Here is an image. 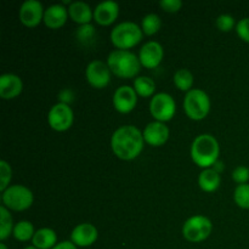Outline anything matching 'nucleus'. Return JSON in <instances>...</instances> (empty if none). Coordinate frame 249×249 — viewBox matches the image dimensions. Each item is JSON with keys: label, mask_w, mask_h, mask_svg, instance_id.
Segmentation results:
<instances>
[{"label": "nucleus", "mask_w": 249, "mask_h": 249, "mask_svg": "<svg viewBox=\"0 0 249 249\" xmlns=\"http://www.w3.org/2000/svg\"><path fill=\"white\" fill-rule=\"evenodd\" d=\"M143 142L142 133L134 125L121 126L111 138L112 151L119 160H133L140 156Z\"/></svg>", "instance_id": "1"}, {"label": "nucleus", "mask_w": 249, "mask_h": 249, "mask_svg": "<svg viewBox=\"0 0 249 249\" xmlns=\"http://www.w3.org/2000/svg\"><path fill=\"white\" fill-rule=\"evenodd\" d=\"M219 142L211 134H202L194 140L191 146V158L198 167L208 169L218 162Z\"/></svg>", "instance_id": "2"}, {"label": "nucleus", "mask_w": 249, "mask_h": 249, "mask_svg": "<svg viewBox=\"0 0 249 249\" xmlns=\"http://www.w3.org/2000/svg\"><path fill=\"white\" fill-rule=\"evenodd\" d=\"M107 66L117 77L129 79L140 72L141 63L135 53L128 50H114L107 58Z\"/></svg>", "instance_id": "3"}, {"label": "nucleus", "mask_w": 249, "mask_h": 249, "mask_svg": "<svg viewBox=\"0 0 249 249\" xmlns=\"http://www.w3.org/2000/svg\"><path fill=\"white\" fill-rule=\"evenodd\" d=\"M143 32L134 22H122L111 32L112 44L118 50H128L142 40Z\"/></svg>", "instance_id": "4"}, {"label": "nucleus", "mask_w": 249, "mask_h": 249, "mask_svg": "<svg viewBox=\"0 0 249 249\" xmlns=\"http://www.w3.org/2000/svg\"><path fill=\"white\" fill-rule=\"evenodd\" d=\"M184 109L186 116L192 121H202L211 111L209 96L199 89H192L186 94L184 100Z\"/></svg>", "instance_id": "5"}, {"label": "nucleus", "mask_w": 249, "mask_h": 249, "mask_svg": "<svg viewBox=\"0 0 249 249\" xmlns=\"http://www.w3.org/2000/svg\"><path fill=\"white\" fill-rule=\"evenodd\" d=\"M2 203L7 209L22 212L28 209L33 204V194L28 187L23 185H12L2 192Z\"/></svg>", "instance_id": "6"}, {"label": "nucleus", "mask_w": 249, "mask_h": 249, "mask_svg": "<svg viewBox=\"0 0 249 249\" xmlns=\"http://www.w3.org/2000/svg\"><path fill=\"white\" fill-rule=\"evenodd\" d=\"M213 224L207 216L195 215L185 221L182 226V236L189 242H202L212 233Z\"/></svg>", "instance_id": "7"}, {"label": "nucleus", "mask_w": 249, "mask_h": 249, "mask_svg": "<svg viewBox=\"0 0 249 249\" xmlns=\"http://www.w3.org/2000/svg\"><path fill=\"white\" fill-rule=\"evenodd\" d=\"M175 111H177V105L172 95L160 92V94H156L151 100L150 112L157 122H160V123L169 122L174 117Z\"/></svg>", "instance_id": "8"}, {"label": "nucleus", "mask_w": 249, "mask_h": 249, "mask_svg": "<svg viewBox=\"0 0 249 249\" xmlns=\"http://www.w3.org/2000/svg\"><path fill=\"white\" fill-rule=\"evenodd\" d=\"M73 111L68 105L66 104H56L51 107L49 111L48 122L49 125L56 131H66L72 126L73 124Z\"/></svg>", "instance_id": "9"}, {"label": "nucleus", "mask_w": 249, "mask_h": 249, "mask_svg": "<svg viewBox=\"0 0 249 249\" xmlns=\"http://www.w3.org/2000/svg\"><path fill=\"white\" fill-rule=\"evenodd\" d=\"M85 77L91 87L96 88V89H102L111 82V70L102 61H92L91 63L88 65Z\"/></svg>", "instance_id": "10"}, {"label": "nucleus", "mask_w": 249, "mask_h": 249, "mask_svg": "<svg viewBox=\"0 0 249 249\" xmlns=\"http://www.w3.org/2000/svg\"><path fill=\"white\" fill-rule=\"evenodd\" d=\"M138 104V94L134 88L123 85L114 91L113 106L119 113H129Z\"/></svg>", "instance_id": "11"}, {"label": "nucleus", "mask_w": 249, "mask_h": 249, "mask_svg": "<svg viewBox=\"0 0 249 249\" xmlns=\"http://www.w3.org/2000/svg\"><path fill=\"white\" fill-rule=\"evenodd\" d=\"M43 5L38 0H26L19 9V19L26 27H36L44 19Z\"/></svg>", "instance_id": "12"}, {"label": "nucleus", "mask_w": 249, "mask_h": 249, "mask_svg": "<svg viewBox=\"0 0 249 249\" xmlns=\"http://www.w3.org/2000/svg\"><path fill=\"white\" fill-rule=\"evenodd\" d=\"M163 56H164V51H163L162 45L157 41H148L140 49L139 60H140L141 66L152 70L160 66Z\"/></svg>", "instance_id": "13"}, {"label": "nucleus", "mask_w": 249, "mask_h": 249, "mask_svg": "<svg viewBox=\"0 0 249 249\" xmlns=\"http://www.w3.org/2000/svg\"><path fill=\"white\" fill-rule=\"evenodd\" d=\"M97 237V229L92 224L83 223L73 229L71 233V242L74 243L77 247H89L96 242Z\"/></svg>", "instance_id": "14"}, {"label": "nucleus", "mask_w": 249, "mask_h": 249, "mask_svg": "<svg viewBox=\"0 0 249 249\" xmlns=\"http://www.w3.org/2000/svg\"><path fill=\"white\" fill-rule=\"evenodd\" d=\"M142 135L146 143L157 147V146L164 145L168 141V139H169V129L164 123L156 121L147 124L145 130L142 131Z\"/></svg>", "instance_id": "15"}, {"label": "nucleus", "mask_w": 249, "mask_h": 249, "mask_svg": "<svg viewBox=\"0 0 249 249\" xmlns=\"http://www.w3.org/2000/svg\"><path fill=\"white\" fill-rule=\"evenodd\" d=\"M119 15V5L116 1L107 0L95 7L94 19L100 26H109L117 19Z\"/></svg>", "instance_id": "16"}, {"label": "nucleus", "mask_w": 249, "mask_h": 249, "mask_svg": "<svg viewBox=\"0 0 249 249\" xmlns=\"http://www.w3.org/2000/svg\"><path fill=\"white\" fill-rule=\"evenodd\" d=\"M23 90L21 78L12 73H6L0 77V97L4 100H12L18 96Z\"/></svg>", "instance_id": "17"}, {"label": "nucleus", "mask_w": 249, "mask_h": 249, "mask_svg": "<svg viewBox=\"0 0 249 249\" xmlns=\"http://www.w3.org/2000/svg\"><path fill=\"white\" fill-rule=\"evenodd\" d=\"M68 10L63 5L55 4L51 5L50 7L44 12V23L46 27L51 29H58L66 23L68 17Z\"/></svg>", "instance_id": "18"}, {"label": "nucleus", "mask_w": 249, "mask_h": 249, "mask_svg": "<svg viewBox=\"0 0 249 249\" xmlns=\"http://www.w3.org/2000/svg\"><path fill=\"white\" fill-rule=\"evenodd\" d=\"M68 14L75 23H79L82 26L90 24V21L94 18V12L91 11V7L84 1L72 2L68 7Z\"/></svg>", "instance_id": "19"}, {"label": "nucleus", "mask_w": 249, "mask_h": 249, "mask_svg": "<svg viewBox=\"0 0 249 249\" xmlns=\"http://www.w3.org/2000/svg\"><path fill=\"white\" fill-rule=\"evenodd\" d=\"M32 242L34 247L38 249H53L57 245V235L53 229H39L34 233Z\"/></svg>", "instance_id": "20"}, {"label": "nucleus", "mask_w": 249, "mask_h": 249, "mask_svg": "<svg viewBox=\"0 0 249 249\" xmlns=\"http://www.w3.org/2000/svg\"><path fill=\"white\" fill-rule=\"evenodd\" d=\"M221 178L219 173H216L213 168L204 169L199 174L198 185L204 192H214L220 186Z\"/></svg>", "instance_id": "21"}, {"label": "nucleus", "mask_w": 249, "mask_h": 249, "mask_svg": "<svg viewBox=\"0 0 249 249\" xmlns=\"http://www.w3.org/2000/svg\"><path fill=\"white\" fill-rule=\"evenodd\" d=\"M134 90L141 97H150L155 94L156 84L151 78L139 77L134 80Z\"/></svg>", "instance_id": "22"}, {"label": "nucleus", "mask_w": 249, "mask_h": 249, "mask_svg": "<svg viewBox=\"0 0 249 249\" xmlns=\"http://www.w3.org/2000/svg\"><path fill=\"white\" fill-rule=\"evenodd\" d=\"M34 233H36V231H34L32 223L26 220L17 223L16 225H15L14 231H12L14 237L16 238L17 241H19V242H27V241L32 240Z\"/></svg>", "instance_id": "23"}, {"label": "nucleus", "mask_w": 249, "mask_h": 249, "mask_svg": "<svg viewBox=\"0 0 249 249\" xmlns=\"http://www.w3.org/2000/svg\"><path fill=\"white\" fill-rule=\"evenodd\" d=\"M174 83L178 89L189 92L194 87V74L186 68H181L174 74Z\"/></svg>", "instance_id": "24"}, {"label": "nucleus", "mask_w": 249, "mask_h": 249, "mask_svg": "<svg viewBox=\"0 0 249 249\" xmlns=\"http://www.w3.org/2000/svg\"><path fill=\"white\" fill-rule=\"evenodd\" d=\"M14 221L6 207H0V240L5 241L14 231Z\"/></svg>", "instance_id": "25"}, {"label": "nucleus", "mask_w": 249, "mask_h": 249, "mask_svg": "<svg viewBox=\"0 0 249 249\" xmlns=\"http://www.w3.org/2000/svg\"><path fill=\"white\" fill-rule=\"evenodd\" d=\"M160 27H162V21H160L158 15L148 14L142 18L141 29H142L143 34H146V36H153V34L160 31Z\"/></svg>", "instance_id": "26"}, {"label": "nucleus", "mask_w": 249, "mask_h": 249, "mask_svg": "<svg viewBox=\"0 0 249 249\" xmlns=\"http://www.w3.org/2000/svg\"><path fill=\"white\" fill-rule=\"evenodd\" d=\"M233 199L240 208L249 209V184L238 185L233 192Z\"/></svg>", "instance_id": "27"}, {"label": "nucleus", "mask_w": 249, "mask_h": 249, "mask_svg": "<svg viewBox=\"0 0 249 249\" xmlns=\"http://www.w3.org/2000/svg\"><path fill=\"white\" fill-rule=\"evenodd\" d=\"M12 178V170L6 160L0 162V190L4 192L9 187L10 180Z\"/></svg>", "instance_id": "28"}, {"label": "nucleus", "mask_w": 249, "mask_h": 249, "mask_svg": "<svg viewBox=\"0 0 249 249\" xmlns=\"http://www.w3.org/2000/svg\"><path fill=\"white\" fill-rule=\"evenodd\" d=\"M216 26L221 32H230L235 26V18L231 15H220L216 18Z\"/></svg>", "instance_id": "29"}, {"label": "nucleus", "mask_w": 249, "mask_h": 249, "mask_svg": "<svg viewBox=\"0 0 249 249\" xmlns=\"http://www.w3.org/2000/svg\"><path fill=\"white\" fill-rule=\"evenodd\" d=\"M232 179L238 185L247 184V181L249 180V169L247 167H245V165H240V167H237L233 170Z\"/></svg>", "instance_id": "30"}, {"label": "nucleus", "mask_w": 249, "mask_h": 249, "mask_svg": "<svg viewBox=\"0 0 249 249\" xmlns=\"http://www.w3.org/2000/svg\"><path fill=\"white\" fill-rule=\"evenodd\" d=\"M77 36L80 41L87 43L88 40H91L95 36V28L91 24H84V26H82L78 29Z\"/></svg>", "instance_id": "31"}, {"label": "nucleus", "mask_w": 249, "mask_h": 249, "mask_svg": "<svg viewBox=\"0 0 249 249\" xmlns=\"http://www.w3.org/2000/svg\"><path fill=\"white\" fill-rule=\"evenodd\" d=\"M236 32L243 41L249 43V17H246L238 22L236 26Z\"/></svg>", "instance_id": "32"}, {"label": "nucleus", "mask_w": 249, "mask_h": 249, "mask_svg": "<svg viewBox=\"0 0 249 249\" xmlns=\"http://www.w3.org/2000/svg\"><path fill=\"white\" fill-rule=\"evenodd\" d=\"M160 7L169 14H175L179 11L182 6L181 0H160Z\"/></svg>", "instance_id": "33"}, {"label": "nucleus", "mask_w": 249, "mask_h": 249, "mask_svg": "<svg viewBox=\"0 0 249 249\" xmlns=\"http://www.w3.org/2000/svg\"><path fill=\"white\" fill-rule=\"evenodd\" d=\"M73 97H74V95H73V92L71 91V90H68V89L62 90V91L60 92L61 104L68 105V104H70V102L73 101Z\"/></svg>", "instance_id": "34"}, {"label": "nucleus", "mask_w": 249, "mask_h": 249, "mask_svg": "<svg viewBox=\"0 0 249 249\" xmlns=\"http://www.w3.org/2000/svg\"><path fill=\"white\" fill-rule=\"evenodd\" d=\"M53 249H78L77 246L73 242H68V241H62V242L57 243Z\"/></svg>", "instance_id": "35"}, {"label": "nucleus", "mask_w": 249, "mask_h": 249, "mask_svg": "<svg viewBox=\"0 0 249 249\" xmlns=\"http://www.w3.org/2000/svg\"><path fill=\"white\" fill-rule=\"evenodd\" d=\"M213 169L215 170L216 173H219V174H220V173L224 170V164H223V163L219 162V160H218V162H216L215 164L213 165Z\"/></svg>", "instance_id": "36"}, {"label": "nucleus", "mask_w": 249, "mask_h": 249, "mask_svg": "<svg viewBox=\"0 0 249 249\" xmlns=\"http://www.w3.org/2000/svg\"><path fill=\"white\" fill-rule=\"evenodd\" d=\"M0 249H7L6 245L5 243H0Z\"/></svg>", "instance_id": "37"}, {"label": "nucleus", "mask_w": 249, "mask_h": 249, "mask_svg": "<svg viewBox=\"0 0 249 249\" xmlns=\"http://www.w3.org/2000/svg\"><path fill=\"white\" fill-rule=\"evenodd\" d=\"M24 249H38V248H36L34 246H29V247H26Z\"/></svg>", "instance_id": "38"}]
</instances>
